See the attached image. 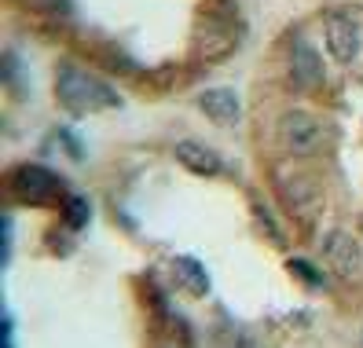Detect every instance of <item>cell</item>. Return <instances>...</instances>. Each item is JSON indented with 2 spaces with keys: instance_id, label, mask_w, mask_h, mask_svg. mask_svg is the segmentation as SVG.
<instances>
[{
  "instance_id": "4",
  "label": "cell",
  "mask_w": 363,
  "mask_h": 348,
  "mask_svg": "<svg viewBox=\"0 0 363 348\" xmlns=\"http://www.w3.org/2000/svg\"><path fill=\"white\" fill-rule=\"evenodd\" d=\"M275 191H279L283 206L294 216H301V220H308L315 213V184L305 172H297L290 165H275Z\"/></svg>"
},
{
  "instance_id": "7",
  "label": "cell",
  "mask_w": 363,
  "mask_h": 348,
  "mask_svg": "<svg viewBox=\"0 0 363 348\" xmlns=\"http://www.w3.org/2000/svg\"><path fill=\"white\" fill-rule=\"evenodd\" d=\"M290 74L305 92H315L323 84V59H319V52L305 37H294V45H290Z\"/></svg>"
},
{
  "instance_id": "8",
  "label": "cell",
  "mask_w": 363,
  "mask_h": 348,
  "mask_svg": "<svg viewBox=\"0 0 363 348\" xmlns=\"http://www.w3.org/2000/svg\"><path fill=\"white\" fill-rule=\"evenodd\" d=\"M323 257H327V264L337 271V275H356L359 271V246L352 242V238L345 231H334L327 235V242H323Z\"/></svg>"
},
{
  "instance_id": "3",
  "label": "cell",
  "mask_w": 363,
  "mask_h": 348,
  "mask_svg": "<svg viewBox=\"0 0 363 348\" xmlns=\"http://www.w3.org/2000/svg\"><path fill=\"white\" fill-rule=\"evenodd\" d=\"M8 187H11L15 198L26 202V206H48V202L62 198V180L45 165H18V169H11Z\"/></svg>"
},
{
  "instance_id": "1",
  "label": "cell",
  "mask_w": 363,
  "mask_h": 348,
  "mask_svg": "<svg viewBox=\"0 0 363 348\" xmlns=\"http://www.w3.org/2000/svg\"><path fill=\"white\" fill-rule=\"evenodd\" d=\"M55 96L59 103L67 106L70 114H96V111H111V106L121 103V96L103 84L99 77L84 74L77 67H62L59 77H55Z\"/></svg>"
},
{
  "instance_id": "9",
  "label": "cell",
  "mask_w": 363,
  "mask_h": 348,
  "mask_svg": "<svg viewBox=\"0 0 363 348\" xmlns=\"http://www.w3.org/2000/svg\"><path fill=\"white\" fill-rule=\"evenodd\" d=\"M199 103H202V111L217 121V125H235L239 121V96H235L231 89H209V92H202L199 96Z\"/></svg>"
},
{
  "instance_id": "2",
  "label": "cell",
  "mask_w": 363,
  "mask_h": 348,
  "mask_svg": "<svg viewBox=\"0 0 363 348\" xmlns=\"http://www.w3.org/2000/svg\"><path fill=\"white\" fill-rule=\"evenodd\" d=\"M279 140L294 155H319L334 143V125L308 111H290L279 121Z\"/></svg>"
},
{
  "instance_id": "11",
  "label": "cell",
  "mask_w": 363,
  "mask_h": 348,
  "mask_svg": "<svg viewBox=\"0 0 363 348\" xmlns=\"http://www.w3.org/2000/svg\"><path fill=\"white\" fill-rule=\"evenodd\" d=\"M173 279L187 297H206L209 293V275L195 257H177L173 260Z\"/></svg>"
},
{
  "instance_id": "12",
  "label": "cell",
  "mask_w": 363,
  "mask_h": 348,
  "mask_svg": "<svg viewBox=\"0 0 363 348\" xmlns=\"http://www.w3.org/2000/svg\"><path fill=\"white\" fill-rule=\"evenodd\" d=\"M62 209H67V220H70V228H84V224H89V216H92L89 202L77 198V194H74V198H67V206H62Z\"/></svg>"
},
{
  "instance_id": "10",
  "label": "cell",
  "mask_w": 363,
  "mask_h": 348,
  "mask_svg": "<svg viewBox=\"0 0 363 348\" xmlns=\"http://www.w3.org/2000/svg\"><path fill=\"white\" fill-rule=\"evenodd\" d=\"M177 162L191 172H199V176H213V172H220V158H217V150H209L195 140H184L177 143Z\"/></svg>"
},
{
  "instance_id": "6",
  "label": "cell",
  "mask_w": 363,
  "mask_h": 348,
  "mask_svg": "<svg viewBox=\"0 0 363 348\" xmlns=\"http://www.w3.org/2000/svg\"><path fill=\"white\" fill-rule=\"evenodd\" d=\"M235 45H239V30H235L231 18L224 15H209L202 30H199V52L206 59H224Z\"/></svg>"
},
{
  "instance_id": "5",
  "label": "cell",
  "mask_w": 363,
  "mask_h": 348,
  "mask_svg": "<svg viewBox=\"0 0 363 348\" xmlns=\"http://www.w3.org/2000/svg\"><path fill=\"white\" fill-rule=\"evenodd\" d=\"M323 37H327V52L337 62H352L359 55V26L349 11H330L323 18Z\"/></svg>"
}]
</instances>
